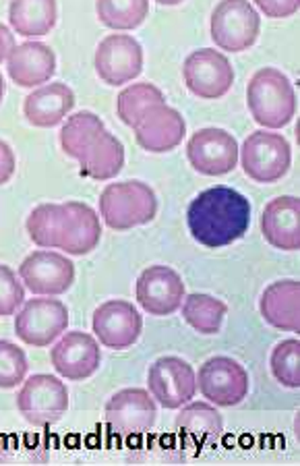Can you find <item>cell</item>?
<instances>
[{
    "instance_id": "cell-1",
    "label": "cell",
    "mask_w": 300,
    "mask_h": 466,
    "mask_svg": "<svg viewBox=\"0 0 300 466\" xmlns=\"http://www.w3.org/2000/svg\"><path fill=\"white\" fill-rule=\"evenodd\" d=\"M186 224L199 245L222 249L246 235L251 227V204L230 187H214L191 201Z\"/></svg>"
},
{
    "instance_id": "cell-2",
    "label": "cell",
    "mask_w": 300,
    "mask_h": 466,
    "mask_svg": "<svg viewBox=\"0 0 300 466\" xmlns=\"http://www.w3.org/2000/svg\"><path fill=\"white\" fill-rule=\"evenodd\" d=\"M246 104L255 123L265 129H282L296 115V94L290 79L274 66L257 71L246 87Z\"/></svg>"
},
{
    "instance_id": "cell-3",
    "label": "cell",
    "mask_w": 300,
    "mask_h": 466,
    "mask_svg": "<svg viewBox=\"0 0 300 466\" xmlns=\"http://www.w3.org/2000/svg\"><path fill=\"white\" fill-rule=\"evenodd\" d=\"M100 214L112 230H131L149 224L157 214V198L154 189L141 180L112 183L102 191Z\"/></svg>"
},
{
    "instance_id": "cell-4",
    "label": "cell",
    "mask_w": 300,
    "mask_h": 466,
    "mask_svg": "<svg viewBox=\"0 0 300 466\" xmlns=\"http://www.w3.org/2000/svg\"><path fill=\"white\" fill-rule=\"evenodd\" d=\"M238 152L245 175L253 178L255 183H277L288 175L292 149L288 139L280 133H251Z\"/></svg>"
},
{
    "instance_id": "cell-5",
    "label": "cell",
    "mask_w": 300,
    "mask_h": 466,
    "mask_svg": "<svg viewBox=\"0 0 300 466\" xmlns=\"http://www.w3.org/2000/svg\"><path fill=\"white\" fill-rule=\"evenodd\" d=\"M17 409L29 425L50 427L69 409V390L55 375H32L17 394Z\"/></svg>"
},
{
    "instance_id": "cell-6",
    "label": "cell",
    "mask_w": 300,
    "mask_h": 466,
    "mask_svg": "<svg viewBox=\"0 0 300 466\" xmlns=\"http://www.w3.org/2000/svg\"><path fill=\"white\" fill-rule=\"evenodd\" d=\"M261 19L249 0H222L212 13V40L228 52L249 50L259 37Z\"/></svg>"
},
{
    "instance_id": "cell-7",
    "label": "cell",
    "mask_w": 300,
    "mask_h": 466,
    "mask_svg": "<svg viewBox=\"0 0 300 466\" xmlns=\"http://www.w3.org/2000/svg\"><path fill=\"white\" fill-rule=\"evenodd\" d=\"M69 309L58 299H29L15 318V334L29 347L44 349L66 332Z\"/></svg>"
},
{
    "instance_id": "cell-8",
    "label": "cell",
    "mask_w": 300,
    "mask_h": 466,
    "mask_svg": "<svg viewBox=\"0 0 300 466\" xmlns=\"http://www.w3.org/2000/svg\"><path fill=\"white\" fill-rule=\"evenodd\" d=\"M199 392L215 407H236L249 394V373L230 357H212L199 367Z\"/></svg>"
},
{
    "instance_id": "cell-9",
    "label": "cell",
    "mask_w": 300,
    "mask_h": 466,
    "mask_svg": "<svg viewBox=\"0 0 300 466\" xmlns=\"http://www.w3.org/2000/svg\"><path fill=\"white\" fill-rule=\"evenodd\" d=\"M183 77L193 96L201 100H217L226 96L235 84V69L230 60L214 48L191 52L183 65Z\"/></svg>"
},
{
    "instance_id": "cell-10",
    "label": "cell",
    "mask_w": 300,
    "mask_h": 466,
    "mask_svg": "<svg viewBox=\"0 0 300 466\" xmlns=\"http://www.w3.org/2000/svg\"><path fill=\"white\" fill-rule=\"evenodd\" d=\"M147 386L164 409H183L197 394V375L180 357H160L147 371Z\"/></svg>"
},
{
    "instance_id": "cell-11",
    "label": "cell",
    "mask_w": 300,
    "mask_h": 466,
    "mask_svg": "<svg viewBox=\"0 0 300 466\" xmlns=\"http://www.w3.org/2000/svg\"><path fill=\"white\" fill-rule=\"evenodd\" d=\"M94 65L104 84L125 86L144 71V48L133 35L112 34L97 46Z\"/></svg>"
},
{
    "instance_id": "cell-12",
    "label": "cell",
    "mask_w": 300,
    "mask_h": 466,
    "mask_svg": "<svg viewBox=\"0 0 300 466\" xmlns=\"http://www.w3.org/2000/svg\"><path fill=\"white\" fill-rule=\"evenodd\" d=\"M157 407L147 390L126 388L110 398L106 404V425L112 433L133 438L144 435L155 425Z\"/></svg>"
},
{
    "instance_id": "cell-13",
    "label": "cell",
    "mask_w": 300,
    "mask_h": 466,
    "mask_svg": "<svg viewBox=\"0 0 300 466\" xmlns=\"http://www.w3.org/2000/svg\"><path fill=\"white\" fill-rule=\"evenodd\" d=\"M19 278L40 297L65 295L75 282V263L55 251H34L21 261Z\"/></svg>"
},
{
    "instance_id": "cell-14",
    "label": "cell",
    "mask_w": 300,
    "mask_h": 466,
    "mask_svg": "<svg viewBox=\"0 0 300 466\" xmlns=\"http://www.w3.org/2000/svg\"><path fill=\"white\" fill-rule=\"evenodd\" d=\"M238 144L228 131L201 129L193 135L186 144V157L191 167L205 177H222L236 168Z\"/></svg>"
},
{
    "instance_id": "cell-15",
    "label": "cell",
    "mask_w": 300,
    "mask_h": 466,
    "mask_svg": "<svg viewBox=\"0 0 300 466\" xmlns=\"http://www.w3.org/2000/svg\"><path fill=\"white\" fill-rule=\"evenodd\" d=\"M137 303L155 318H166L180 309L185 300V282L168 266H149L137 280Z\"/></svg>"
},
{
    "instance_id": "cell-16",
    "label": "cell",
    "mask_w": 300,
    "mask_h": 466,
    "mask_svg": "<svg viewBox=\"0 0 300 466\" xmlns=\"http://www.w3.org/2000/svg\"><path fill=\"white\" fill-rule=\"evenodd\" d=\"M94 334L102 347L112 350L131 349L139 340L144 319L133 303L126 300H108L94 311Z\"/></svg>"
},
{
    "instance_id": "cell-17",
    "label": "cell",
    "mask_w": 300,
    "mask_h": 466,
    "mask_svg": "<svg viewBox=\"0 0 300 466\" xmlns=\"http://www.w3.org/2000/svg\"><path fill=\"white\" fill-rule=\"evenodd\" d=\"M50 360L58 375L69 381H84L100 370L102 350L94 336L66 332L50 350Z\"/></svg>"
},
{
    "instance_id": "cell-18",
    "label": "cell",
    "mask_w": 300,
    "mask_h": 466,
    "mask_svg": "<svg viewBox=\"0 0 300 466\" xmlns=\"http://www.w3.org/2000/svg\"><path fill=\"white\" fill-rule=\"evenodd\" d=\"M137 144L152 154H166L183 144L186 123L176 108L155 104L133 127Z\"/></svg>"
},
{
    "instance_id": "cell-19",
    "label": "cell",
    "mask_w": 300,
    "mask_h": 466,
    "mask_svg": "<svg viewBox=\"0 0 300 466\" xmlns=\"http://www.w3.org/2000/svg\"><path fill=\"white\" fill-rule=\"evenodd\" d=\"M261 232L275 249H300V201L295 195H282L269 201L261 216Z\"/></svg>"
},
{
    "instance_id": "cell-20",
    "label": "cell",
    "mask_w": 300,
    "mask_h": 466,
    "mask_svg": "<svg viewBox=\"0 0 300 466\" xmlns=\"http://www.w3.org/2000/svg\"><path fill=\"white\" fill-rule=\"evenodd\" d=\"M63 216V230H60L58 249L69 255L92 253L102 238L100 218L87 204L81 201H66Z\"/></svg>"
},
{
    "instance_id": "cell-21",
    "label": "cell",
    "mask_w": 300,
    "mask_h": 466,
    "mask_svg": "<svg viewBox=\"0 0 300 466\" xmlns=\"http://www.w3.org/2000/svg\"><path fill=\"white\" fill-rule=\"evenodd\" d=\"M9 77L21 87H37L55 77L56 55L42 42H24L9 56Z\"/></svg>"
},
{
    "instance_id": "cell-22",
    "label": "cell",
    "mask_w": 300,
    "mask_h": 466,
    "mask_svg": "<svg viewBox=\"0 0 300 466\" xmlns=\"http://www.w3.org/2000/svg\"><path fill=\"white\" fill-rule=\"evenodd\" d=\"M259 311L269 326L282 332H300V282L277 280L264 290Z\"/></svg>"
},
{
    "instance_id": "cell-23",
    "label": "cell",
    "mask_w": 300,
    "mask_h": 466,
    "mask_svg": "<svg viewBox=\"0 0 300 466\" xmlns=\"http://www.w3.org/2000/svg\"><path fill=\"white\" fill-rule=\"evenodd\" d=\"M75 108V94L65 84H48L29 94L24 102V115L37 129H50L65 120Z\"/></svg>"
},
{
    "instance_id": "cell-24",
    "label": "cell",
    "mask_w": 300,
    "mask_h": 466,
    "mask_svg": "<svg viewBox=\"0 0 300 466\" xmlns=\"http://www.w3.org/2000/svg\"><path fill=\"white\" fill-rule=\"evenodd\" d=\"M81 175L94 180L115 178L125 167V147L115 135L104 129L81 156Z\"/></svg>"
},
{
    "instance_id": "cell-25",
    "label": "cell",
    "mask_w": 300,
    "mask_h": 466,
    "mask_svg": "<svg viewBox=\"0 0 300 466\" xmlns=\"http://www.w3.org/2000/svg\"><path fill=\"white\" fill-rule=\"evenodd\" d=\"M56 0H11L9 21L19 35H46L56 25Z\"/></svg>"
},
{
    "instance_id": "cell-26",
    "label": "cell",
    "mask_w": 300,
    "mask_h": 466,
    "mask_svg": "<svg viewBox=\"0 0 300 466\" xmlns=\"http://www.w3.org/2000/svg\"><path fill=\"white\" fill-rule=\"evenodd\" d=\"M176 431L197 446L215 441L224 433V420L215 407L207 402H186L176 417Z\"/></svg>"
},
{
    "instance_id": "cell-27",
    "label": "cell",
    "mask_w": 300,
    "mask_h": 466,
    "mask_svg": "<svg viewBox=\"0 0 300 466\" xmlns=\"http://www.w3.org/2000/svg\"><path fill=\"white\" fill-rule=\"evenodd\" d=\"M180 307H183L185 321L189 323L195 332L204 336L220 334L228 313L226 303H222L220 299L212 295H205V292H193V295L185 297Z\"/></svg>"
},
{
    "instance_id": "cell-28",
    "label": "cell",
    "mask_w": 300,
    "mask_h": 466,
    "mask_svg": "<svg viewBox=\"0 0 300 466\" xmlns=\"http://www.w3.org/2000/svg\"><path fill=\"white\" fill-rule=\"evenodd\" d=\"M106 127H104L102 118L95 116L94 112H77V115L69 116V120L63 125V129H60V147H63V152L69 157L81 160L85 149L92 146V141Z\"/></svg>"
},
{
    "instance_id": "cell-29",
    "label": "cell",
    "mask_w": 300,
    "mask_h": 466,
    "mask_svg": "<svg viewBox=\"0 0 300 466\" xmlns=\"http://www.w3.org/2000/svg\"><path fill=\"white\" fill-rule=\"evenodd\" d=\"M97 19L116 32H131L144 24L149 0H95Z\"/></svg>"
},
{
    "instance_id": "cell-30",
    "label": "cell",
    "mask_w": 300,
    "mask_h": 466,
    "mask_svg": "<svg viewBox=\"0 0 300 466\" xmlns=\"http://www.w3.org/2000/svg\"><path fill=\"white\" fill-rule=\"evenodd\" d=\"M63 204H42L27 218V235L42 249H58L60 230H63Z\"/></svg>"
},
{
    "instance_id": "cell-31",
    "label": "cell",
    "mask_w": 300,
    "mask_h": 466,
    "mask_svg": "<svg viewBox=\"0 0 300 466\" xmlns=\"http://www.w3.org/2000/svg\"><path fill=\"white\" fill-rule=\"evenodd\" d=\"M155 104H164V94L160 89L152 84H133L131 87L123 89L116 97L118 118L126 127H135L137 120Z\"/></svg>"
},
{
    "instance_id": "cell-32",
    "label": "cell",
    "mask_w": 300,
    "mask_h": 466,
    "mask_svg": "<svg viewBox=\"0 0 300 466\" xmlns=\"http://www.w3.org/2000/svg\"><path fill=\"white\" fill-rule=\"evenodd\" d=\"M272 365L274 378L282 383V386L296 390L300 388V342L296 338L284 340L272 350Z\"/></svg>"
},
{
    "instance_id": "cell-33",
    "label": "cell",
    "mask_w": 300,
    "mask_h": 466,
    "mask_svg": "<svg viewBox=\"0 0 300 466\" xmlns=\"http://www.w3.org/2000/svg\"><path fill=\"white\" fill-rule=\"evenodd\" d=\"M27 357L24 349L9 340H0V390L17 388L27 375Z\"/></svg>"
},
{
    "instance_id": "cell-34",
    "label": "cell",
    "mask_w": 300,
    "mask_h": 466,
    "mask_svg": "<svg viewBox=\"0 0 300 466\" xmlns=\"http://www.w3.org/2000/svg\"><path fill=\"white\" fill-rule=\"evenodd\" d=\"M25 300V289L9 266L0 263V318H9Z\"/></svg>"
},
{
    "instance_id": "cell-35",
    "label": "cell",
    "mask_w": 300,
    "mask_h": 466,
    "mask_svg": "<svg viewBox=\"0 0 300 466\" xmlns=\"http://www.w3.org/2000/svg\"><path fill=\"white\" fill-rule=\"evenodd\" d=\"M269 19H288L298 11L300 0H255Z\"/></svg>"
},
{
    "instance_id": "cell-36",
    "label": "cell",
    "mask_w": 300,
    "mask_h": 466,
    "mask_svg": "<svg viewBox=\"0 0 300 466\" xmlns=\"http://www.w3.org/2000/svg\"><path fill=\"white\" fill-rule=\"evenodd\" d=\"M15 168H17V160H15L13 149L6 141L0 139V185L9 183L15 175Z\"/></svg>"
},
{
    "instance_id": "cell-37",
    "label": "cell",
    "mask_w": 300,
    "mask_h": 466,
    "mask_svg": "<svg viewBox=\"0 0 300 466\" xmlns=\"http://www.w3.org/2000/svg\"><path fill=\"white\" fill-rule=\"evenodd\" d=\"M13 50H15V35L9 27L0 24V63L9 58Z\"/></svg>"
},
{
    "instance_id": "cell-38",
    "label": "cell",
    "mask_w": 300,
    "mask_h": 466,
    "mask_svg": "<svg viewBox=\"0 0 300 466\" xmlns=\"http://www.w3.org/2000/svg\"><path fill=\"white\" fill-rule=\"evenodd\" d=\"M155 3H160V5H166V6H176V5L183 3V0H155Z\"/></svg>"
},
{
    "instance_id": "cell-39",
    "label": "cell",
    "mask_w": 300,
    "mask_h": 466,
    "mask_svg": "<svg viewBox=\"0 0 300 466\" xmlns=\"http://www.w3.org/2000/svg\"><path fill=\"white\" fill-rule=\"evenodd\" d=\"M3 97H5V79L3 75H0V102H3Z\"/></svg>"
}]
</instances>
